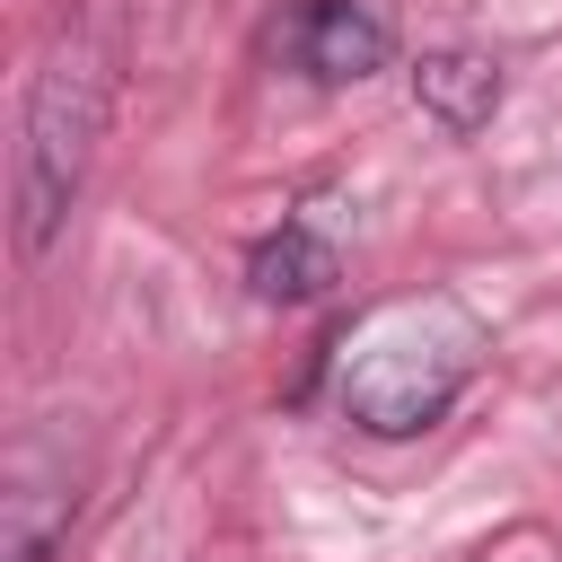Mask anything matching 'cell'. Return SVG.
Returning a JSON list of instances; mask_svg holds the SVG:
<instances>
[{"label":"cell","mask_w":562,"mask_h":562,"mask_svg":"<svg viewBox=\"0 0 562 562\" xmlns=\"http://www.w3.org/2000/svg\"><path fill=\"white\" fill-rule=\"evenodd\" d=\"M413 105L439 123V132H483L501 114V61L492 53H422L413 61Z\"/></svg>","instance_id":"obj_4"},{"label":"cell","mask_w":562,"mask_h":562,"mask_svg":"<svg viewBox=\"0 0 562 562\" xmlns=\"http://www.w3.org/2000/svg\"><path fill=\"white\" fill-rule=\"evenodd\" d=\"M0 509H9V562H53L70 527V483H18Z\"/></svg>","instance_id":"obj_6"},{"label":"cell","mask_w":562,"mask_h":562,"mask_svg":"<svg viewBox=\"0 0 562 562\" xmlns=\"http://www.w3.org/2000/svg\"><path fill=\"white\" fill-rule=\"evenodd\" d=\"M334 272H342V255H334L307 220H281V228L255 246V263H246L255 299H272V307H307V299H325Z\"/></svg>","instance_id":"obj_5"},{"label":"cell","mask_w":562,"mask_h":562,"mask_svg":"<svg viewBox=\"0 0 562 562\" xmlns=\"http://www.w3.org/2000/svg\"><path fill=\"white\" fill-rule=\"evenodd\" d=\"M474 378V325L448 307H378L342 360H334V404L342 422H360L369 439H413L430 430Z\"/></svg>","instance_id":"obj_2"},{"label":"cell","mask_w":562,"mask_h":562,"mask_svg":"<svg viewBox=\"0 0 562 562\" xmlns=\"http://www.w3.org/2000/svg\"><path fill=\"white\" fill-rule=\"evenodd\" d=\"M123 70H132V0H70L18 123V246L26 255H44L53 228L70 220L97 167V140L123 105Z\"/></svg>","instance_id":"obj_1"},{"label":"cell","mask_w":562,"mask_h":562,"mask_svg":"<svg viewBox=\"0 0 562 562\" xmlns=\"http://www.w3.org/2000/svg\"><path fill=\"white\" fill-rule=\"evenodd\" d=\"M272 53H281L290 70H307L316 88H351V79L386 70L395 35H386V18H378L369 0H299V9L272 26Z\"/></svg>","instance_id":"obj_3"}]
</instances>
